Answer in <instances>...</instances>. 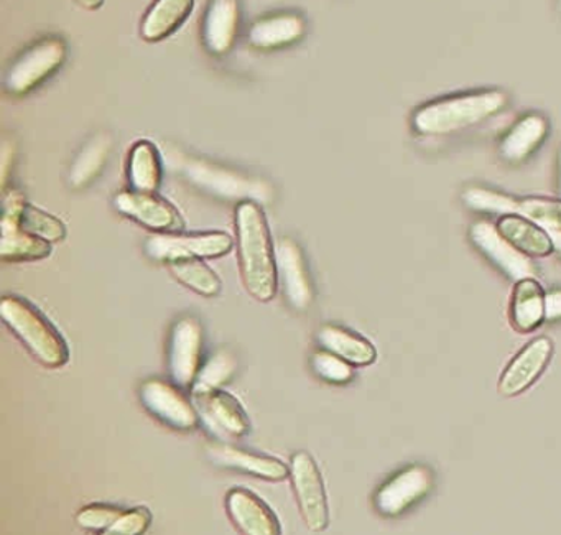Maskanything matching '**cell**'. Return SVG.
Segmentation results:
<instances>
[{"instance_id": "cell-2", "label": "cell", "mask_w": 561, "mask_h": 535, "mask_svg": "<svg viewBox=\"0 0 561 535\" xmlns=\"http://www.w3.org/2000/svg\"><path fill=\"white\" fill-rule=\"evenodd\" d=\"M507 104L502 91L461 94L426 104L413 116V127L422 136H449L501 113Z\"/></svg>"}, {"instance_id": "cell-4", "label": "cell", "mask_w": 561, "mask_h": 535, "mask_svg": "<svg viewBox=\"0 0 561 535\" xmlns=\"http://www.w3.org/2000/svg\"><path fill=\"white\" fill-rule=\"evenodd\" d=\"M67 44L60 38H45L32 45L12 65L5 77V90L12 96H24L57 73L67 61Z\"/></svg>"}, {"instance_id": "cell-14", "label": "cell", "mask_w": 561, "mask_h": 535, "mask_svg": "<svg viewBox=\"0 0 561 535\" xmlns=\"http://www.w3.org/2000/svg\"><path fill=\"white\" fill-rule=\"evenodd\" d=\"M553 344L548 338H535L508 364L499 380V392L504 397H515L525 392L550 363Z\"/></svg>"}, {"instance_id": "cell-3", "label": "cell", "mask_w": 561, "mask_h": 535, "mask_svg": "<svg viewBox=\"0 0 561 535\" xmlns=\"http://www.w3.org/2000/svg\"><path fill=\"white\" fill-rule=\"evenodd\" d=\"M0 318L44 366L57 369L68 363L67 341L31 301L8 295L0 300Z\"/></svg>"}, {"instance_id": "cell-28", "label": "cell", "mask_w": 561, "mask_h": 535, "mask_svg": "<svg viewBox=\"0 0 561 535\" xmlns=\"http://www.w3.org/2000/svg\"><path fill=\"white\" fill-rule=\"evenodd\" d=\"M188 175L199 185L225 196H251L252 182L205 162L188 163Z\"/></svg>"}, {"instance_id": "cell-9", "label": "cell", "mask_w": 561, "mask_h": 535, "mask_svg": "<svg viewBox=\"0 0 561 535\" xmlns=\"http://www.w3.org/2000/svg\"><path fill=\"white\" fill-rule=\"evenodd\" d=\"M140 402L156 419L162 420L175 430L188 432L202 422L193 400H190L176 384L167 380H146L140 386Z\"/></svg>"}, {"instance_id": "cell-36", "label": "cell", "mask_w": 561, "mask_h": 535, "mask_svg": "<svg viewBox=\"0 0 561 535\" xmlns=\"http://www.w3.org/2000/svg\"><path fill=\"white\" fill-rule=\"evenodd\" d=\"M561 320V288L545 294V321Z\"/></svg>"}, {"instance_id": "cell-31", "label": "cell", "mask_w": 561, "mask_h": 535, "mask_svg": "<svg viewBox=\"0 0 561 535\" xmlns=\"http://www.w3.org/2000/svg\"><path fill=\"white\" fill-rule=\"evenodd\" d=\"M462 202L476 212L492 213V215H517L518 202L504 193L484 189H469L462 193Z\"/></svg>"}, {"instance_id": "cell-22", "label": "cell", "mask_w": 561, "mask_h": 535, "mask_svg": "<svg viewBox=\"0 0 561 535\" xmlns=\"http://www.w3.org/2000/svg\"><path fill=\"white\" fill-rule=\"evenodd\" d=\"M548 136V123L540 114H528L518 121L502 139V159L508 163H520L527 160Z\"/></svg>"}, {"instance_id": "cell-6", "label": "cell", "mask_w": 561, "mask_h": 535, "mask_svg": "<svg viewBox=\"0 0 561 535\" xmlns=\"http://www.w3.org/2000/svg\"><path fill=\"white\" fill-rule=\"evenodd\" d=\"M290 478L294 485L295 498L300 505L305 524L310 531L320 532L330 522L327 489L323 476L313 456L307 452H298L290 463Z\"/></svg>"}, {"instance_id": "cell-16", "label": "cell", "mask_w": 561, "mask_h": 535, "mask_svg": "<svg viewBox=\"0 0 561 535\" xmlns=\"http://www.w3.org/2000/svg\"><path fill=\"white\" fill-rule=\"evenodd\" d=\"M241 25L239 0H211L203 18V45L213 57H225L234 47Z\"/></svg>"}, {"instance_id": "cell-30", "label": "cell", "mask_w": 561, "mask_h": 535, "mask_svg": "<svg viewBox=\"0 0 561 535\" xmlns=\"http://www.w3.org/2000/svg\"><path fill=\"white\" fill-rule=\"evenodd\" d=\"M238 369L236 357L229 351H218L202 366L192 387V394L209 392L222 389Z\"/></svg>"}, {"instance_id": "cell-7", "label": "cell", "mask_w": 561, "mask_h": 535, "mask_svg": "<svg viewBox=\"0 0 561 535\" xmlns=\"http://www.w3.org/2000/svg\"><path fill=\"white\" fill-rule=\"evenodd\" d=\"M192 400L198 410L203 425L219 442L229 443L248 435L251 423L245 416V410L231 394L222 389L209 390V392L192 394Z\"/></svg>"}, {"instance_id": "cell-12", "label": "cell", "mask_w": 561, "mask_h": 535, "mask_svg": "<svg viewBox=\"0 0 561 535\" xmlns=\"http://www.w3.org/2000/svg\"><path fill=\"white\" fill-rule=\"evenodd\" d=\"M278 282L288 305L297 311H308L314 301V287L307 259L300 246L290 238H282L275 248Z\"/></svg>"}, {"instance_id": "cell-35", "label": "cell", "mask_w": 561, "mask_h": 535, "mask_svg": "<svg viewBox=\"0 0 561 535\" xmlns=\"http://www.w3.org/2000/svg\"><path fill=\"white\" fill-rule=\"evenodd\" d=\"M124 511L114 508V505L94 504L88 505L80 514L77 515L78 524L88 531H104V528L111 527Z\"/></svg>"}, {"instance_id": "cell-21", "label": "cell", "mask_w": 561, "mask_h": 535, "mask_svg": "<svg viewBox=\"0 0 561 535\" xmlns=\"http://www.w3.org/2000/svg\"><path fill=\"white\" fill-rule=\"evenodd\" d=\"M193 8L195 0H156L140 27L144 41L149 44L165 41L185 24Z\"/></svg>"}, {"instance_id": "cell-1", "label": "cell", "mask_w": 561, "mask_h": 535, "mask_svg": "<svg viewBox=\"0 0 561 535\" xmlns=\"http://www.w3.org/2000/svg\"><path fill=\"white\" fill-rule=\"evenodd\" d=\"M236 239L245 288L255 300L271 301L278 287L275 246L264 209L251 200L236 208Z\"/></svg>"}, {"instance_id": "cell-11", "label": "cell", "mask_w": 561, "mask_h": 535, "mask_svg": "<svg viewBox=\"0 0 561 535\" xmlns=\"http://www.w3.org/2000/svg\"><path fill=\"white\" fill-rule=\"evenodd\" d=\"M113 205L121 215L156 232H175L183 228L179 209L157 193L124 190L114 196Z\"/></svg>"}, {"instance_id": "cell-26", "label": "cell", "mask_w": 561, "mask_h": 535, "mask_svg": "<svg viewBox=\"0 0 561 535\" xmlns=\"http://www.w3.org/2000/svg\"><path fill=\"white\" fill-rule=\"evenodd\" d=\"M162 159L159 149L149 140H139L130 150L127 163V179L130 190L157 193L162 185Z\"/></svg>"}, {"instance_id": "cell-19", "label": "cell", "mask_w": 561, "mask_h": 535, "mask_svg": "<svg viewBox=\"0 0 561 535\" xmlns=\"http://www.w3.org/2000/svg\"><path fill=\"white\" fill-rule=\"evenodd\" d=\"M50 254V242L24 231L14 215L2 212V219H0V259L2 261H38Z\"/></svg>"}, {"instance_id": "cell-33", "label": "cell", "mask_w": 561, "mask_h": 535, "mask_svg": "<svg viewBox=\"0 0 561 535\" xmlns=\"http://www.w3.org/2000/svg\"><path fill=\"white\" fill-rule=\"evenodd\" d=\"M517 215L530 219L545 231L561 229V202L545 198H525L518 202Z\"/></svg>"}, {"instance_id": "cell-17", "label": "cell", "mask_w": 561, "mask_h": 535, "mask_svg": "<svg viewBox=\"0 0 561 535\" xmlns=\"http://www.w3.org/2000/svg\"><path fill=\"white\" fill-rule=\"evenodd\" d=\"M206 453H208L209 459L221 468L257 476V478L268 479V481H280L290 475V468L280 459L248 452V449L238 448L229 443H213L206 448Z\"/></svg>"}, {"instance_id": "cell-13", "label": "cell", "mask_w": 561, "mask_h": 535, "mask_svg": "<svg viewBox=\"0 0 561 535\" xmlns=\"http://www.w3.org/2000/svg\"><path fill=\"white\" fill-rule=\"evenodd\" d=\"M471 239L476 248L494 262L505 275L514 281L537 277V268L534 261L524 252L518 251L501 231L497 225L491 221H478L472 225Z\"/></svg>"}, {"instance_id": "cell-32", "label": "cell", "mask_w": 561, "mask_h": 535, "mask_svg": "<svg viewBox=\"0 0 561 535\" xmlns=\"http://www.w3.org/2000/svg\"><path fill=\"white\" fill-rule=\"evenodd\" d=\"M311 367L320 379L337 384V386H343L354 379L353 364L323 348L311 356Z\"/></svg>"}, {"instance_id": "cell-27", "label": "cell", "mask_w": 561, "mask_h": 535, "mask_svg": "<svg viewBox=\"0 0 561 535\" xmlns=\"http://www.w3.org/2000/svg\"><path fill=\"white\" fill-rule=\"evenodd\" d=\"M111 153V139L110 136H100L91 139L87 146L81 150L80 156L75 160L73 166L70 170V182L75 189H83V186L90 185L101 170L106 166L107 159Z\"/></svg>"}, {"instance_id": "cell-23", "label": "cell", "mask_w": 561, "mask_h": 535, "mask_svg": "<svg viewBox=\"0 0 561 535\" xmlns=\"http://www.w3.org/2000/svg\"><path fill=\"white\" fill-rule=\"evenodd\" d=\"M545 321V292L537 278L515 284L511 301V323L520 333H531Z\"/></svg>"}, {"instance_id": "cell-5", "label": "cell", "mask_w": 561, "mask_h": 535, "mask_svg": "<svg viewBox=\"0 0 561 535\" xmlns=\"http://www.w3.org/2000/svg\"><path fill=\"white\" fill-rule=\"evenodd\" d=\"M232 238L226 232H199V235H176L156 232L146 241V252L157 262L190 261V259H216L229 254Z\"/></svg>"}, {"instance_id": "cell-39", "label": "cell", "mask_w": 561, "mask_h": 535, "mask_svg": "<svg viewBox=\"0 0 561 535\" xmlns=\"http://www.w3.org/2000/svg\"><path fill=\"white\" fill-rule=\"evenodd\" d=\"M558 192H560V196H561V153H560V180H558Z\"/></svg>"}, {"instance_id": "cell-29", "label": "cell", "mask_w": 561, "mask_h": 535, "mask_svg": "<svg viewBox=\"0 0 561 535\" xmlns=\"http://www.w3.org/2000/svg\"><path fill=\"white\" fill-rule=\"evenodd\" d=\"M170 272L176 281L185 287L192 288L203 297H216L221 292V278L211 268L203 262V259H190V261L172 262Z\"/></svg>"}, {"instance_id": "cell-25", "label": "cell", "mask_w": 561, "mask_h": 535, "mask_svg": "<svg viewBox=\"0 0 561 535\" xmlns=\"http://www.w3.org/2000/svg\"><path fill=\"white\" fill-rule=\"evenodd\" d=\"M499 231L528 258H545L553 251L550 236L540 226L520 215L501 216Z\"/></svg>"}, {"instance_id": "cell-24", "label": "cell", "mask_w": 561, "mask_h": 535, "mask_svg": "<svg viewBox=\"0 0 561 535\" xmlns=\"http://www.w3.org/2000/svg\"><path fill=\"white\" fill-rule=\"evenodd\" d=\"M317 338L323 350L343 357L353 366H369L376 361L377 351L373 343L346 328L324 325L318 331Z\"/></svg>"}, {"instance_id": "cell-10", "label": "cell", "mask_w": 561, "mask_h": 535, "mask_svg": "<svg viewBox=\"0 0 561 535\" xmlns=\"http://www.w3.org/2000/svg\"><path fill=\"white\" fill-rule=\"evenodd\" d=\"M432 469L413 465L390 478L376 494V508L386 517H397L419 504L432 491Z\"/></svg>"}, {"instance_id": "cell-15", "label": "cell", "mask_w": 561, "mask_h": 535, "mask_svg": "<svg viewBox=\"0 0 561 535\" xmlns=\"http://www.w3.org/2000/svg\"><path fill=\"white\" fill-rule=\"evenodd\" d=\"M229 517L242 535H280L275 512L254 492L236 488L226 498Z\"/></svg>"}, {"instance_id": "cell-18", "label": "cell", "mask_w": 561, "mask_h": 535, "mask_svg": "<svg viewBox=\"0 0 561 535\" xmlns=\"http://www.w3.org/2000/svg\"><path fill=\"white\" fill-rule=\"evenodd\" d=\"M307 35V21L301 15L285 14L271 15L261 19L249 31V44L257 50H278L298 44Z\"/></svg>"}, {"instance_id": "cell-20", "label": "cell", "mask_w": 561, "mask_h": 535, "mask_svg": "<svg viewBox=\"0 0 561 535\" xmlns=\"http://www.w3.org/2000/svg\"><path fill=\"white\" fill-rule=\"evenodd\" d=\"M2 212L14 215L24 231L31 232L50 244L64 241L67 236V226L60 219L44 209L35 208L31 203L25 202L24 196L15 190L5 193Z\"/></svg>"}, {"instance_id": "cell-37", "label": "cell", "mask_w": 561, "mask_h": 535, "mask_svg": "<svg viewBox=\"0 0 561 535\" xmlns=\"http://www.w3.org/2000/svg\"><path fill=\"white\" fill-rule=\"evenodd\" d=\"M547 232L550 236L551 244H553V251H557L561 258V229H551Z\"/></svg>"}, {"instance_id": "cell-8", "label": "cell", "mask_w": 561, "mask_h": 535, "mask_svg": "<svg viewBox=\"0 0 561 535\" xmlns=\"http://www.w3.org/2000/svg\"><path fill=\"white\" fill-rule=\"evenodd\" d=\"M202 321L196 317H183L173 325L169 344V371L173 384L193 387L203 366Z\"/></svg>"}, {"instance_id": "cell-38", "label": "cell", "mask_w": 561, "mask_h": 535, "mask_svg": "<svg viewBox=\"0 0 561 535\" xmlns=\"http://www.w3.org/2000/svg\"><path fill=\"white\" fill-rule=\"evenodd\" d=\"M77 2L81 8L90 9V11H96L104 4V0H77Z\"/></svg>"}, {"instance_id": "cell-34", "label": "cell", "mask_w": 561, "mask_h": 535, "mask_svg": "<svg viewBox=\"0 0 561 535\" xmlns=\"http://www.w3.org/2000/svg\"><path fill=\"white\" fill-rule=\"evenodd\" d=\"M152 522L149 509L137 508L124 512L111 527L101 531L100 535H144Z\"/></svg>"}]
</instances>
